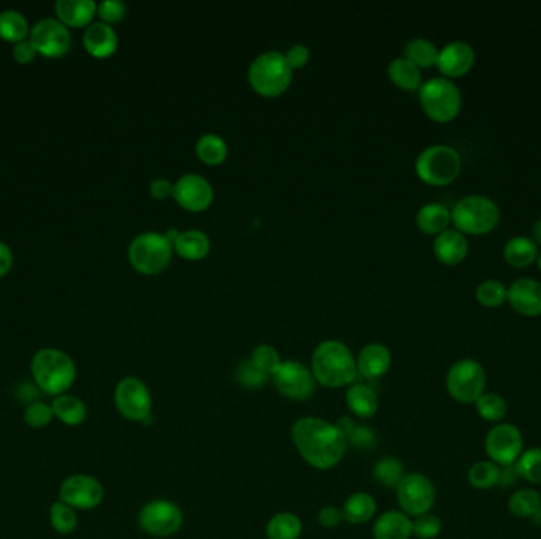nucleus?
Here are the masks:
<instances>
[{
    "instance_id": "ddd939ff",
    "label": "nucleus",
    "mask_w": 541,
    "mask_h": 539,
    "mask_svg": "<svg viewBox=\"0 0 541 539\" xmlns=\"http://www.w3.org/2000/svg\"><path fill=\"white\" fill-rule=\"evenodd\" d=\"M104 486L91 474H72L62 481L59 500L73 509H94L104 500Z\"/></svg>"
},
{
    "instance_id": "f257e3e1",
    "label": "nucleus",
    "mask_w": 541,
    "mask_h": 539,
    "mask_svg": "<svg viewBox=\"0 0 541 539\" xmlns=\"http://www.w3.org/2000/svg\"><path fill=\"white\" fill-rule=\"evenodd\" d=\"M292 438L302 459L320 470L338 465L346 454V436L338 426L319 418L298 419L292 429Z\"/></svg>"
},
{
    "instance_id": "37998d69",
    "label": "nucleus",
    "mask_w": 541,
    "mask_h": 539,
    "mask_svg": "<svg viewBox=\"0 0 541 539\" xmlns=\"http://www.w3.org/2000/svg\"><path fill=\"white\" fill-rule=\"evenodd\" d=\"M507 294H509V288L503 285L500 280H482V283L476 286V299L482 302V306H500L507 299Z\"/></svg>"
},
{
    "instance_id": "f8f14e48",
    "label": "nucleus",
    "mask_w": 541,
    "mask_h": 539,
    "mask_svg": "<svg viewBox=\"0 0 541 539\" xmlns=\"http://www.w3.org/2000/svg\"><path fill=\"white\" fill-rule=\"evenodd\" d=\"M396 490L399 505L407 516H423L430 513V509L436 505V488L426 474H405Z\"/></svg>"
},
{
    "instance_id": "39448f33",
    "label": "nucleus",
    "mask_w": 541,
    "mask_h": 539,
    "mask_svg": "<svg viewBox=\"0 0 541 539\" xmlns=\"http://www.w3.org/2000/svg\"><path fill=\"white\" fill-rule=\"evenodd\" d=\"M173 244L165 234L148 231L138 234L129 247V260L138 273L156 275L170 265Z\"/></svg>"
},
{
    "instance_id": "79ce46f5",
    "label": "nucleus",
    "mask_w": 541,
    "mask_h": 539,
    "mask_svg": "<svg viewBox=\"0 0 541 539\" xmlns=\"http://www.w3.org/2000/svg\"><path fill=\"white\" fill-rule=\"evenodd\" d=\"M374 473L382 486L388 489H398L401 481L404 480V465H402V462L394 457H385L377 462V465L374 468Z\"/></svg>"
},
{
    "instance_id": "1a4fd4ad",
    "label": "nucleus",
    "mask_w": 541,
    "mask_h": 539,
    "mask_svg": "<svg viewBox=\"0 0 541 539\" xmlns=\"http://www.w3.org/2000/svg\"><path fill=\"white\" fill-rule=\"evenodd\" d=\"M418 91H419V102L423 110L434 121L446 122L453 117H456L461 110V103H463L461 91L451 79H428Z\"/></svg>"
},
{
    "instance_id": "4c0bfd02",
    "label": "nucleus",
    "mask_w": 541,
    "mask_h": 539,
    "mask_svg": "<svg viewBox=\"0 0 541 539\" xmlns=\"http://www.w3.org/2000/svg\"><path fill=\"white\" fill-rule=\"evenodd\" d=\"M29 33L27 20L16 10H5L0 13V39L20 43Z\"/></svg>"
},
{
    "instance_id": "a211bd4d",
    "label": "nucleus",
    "mask_w": 541,
    "mask_h": 539,
    "mask_svg": "<svg viewBox=\"0 0 541 539\" xmlns=\"http://www.w3.org/2000/svg\"><path fill=\"white\" fill-rule=\"evenodd\" d=\"M475 62V51L465 41H451L438 51L437 67L446 76H461Z\"/></svg>"
},
{
    "instance_id": "c9c22d12",
    "label": "nucleus",
    "mask_w": 541,
    "mask_h": 539,
    "mask_svg": "<svg viewBox=\"0 0 541 539\" xmlns=\"http://www.w3.org/2000/svg\"><path fill=\"white\" fill-rule=\"evenodd\" d=\"M405 58H409L411 64H415L418 68H428V67L437 64L438 49L430 40L413 39L405 45Z\"/></svg>"
},
{
    "instance_id": "4d7b16f0",
    "label": "nucleus",
    "mask_w": 541,
    "mask_h": 539,
    "mask_svg": "<svg viewBox=\"0 0 541 539\" xmlns=\"http://www.w3.org/2000/svg\"><path fill=\"white\" fill-rule=\"evenodd\" d=\"M532 239H534L535 244L541 246V219L535 221L534 227H532Z\"/></svg>"
},
{
    "instance_id": "b1692460",
    "label": "nucleus",
    "mask_w": 541,
    "mask_h": 539,
    "mask_svg": "<svg viewBox=\"0 0 541 539\" xmlns=\"http://www.w3.org/2000/svg\"><path fill=\"white\" fill-rule=\"evenodd\" d=\"M413 526L409 516L401 511H388L374 526L375 539H410Z\"/></svg>"
},
{
    "instance_id": "f03ea898",
    "label": "nucleus",
    "mask_w": 541,
    "mask_h": 539,
    "mask_svg": "<svg viewBox=\"0 0 541 539\" xmlns=\"http://www.w3.org/2000/svg\"><path fill=\"white\" fill-rule=\"evenodd\" d=\"M312 373L327 388H342L358 377L356 359L339 340H325L313 351Z\"/></svg>"
},
{
    "instance_id": "aec40b11",
    "label": "nucleus",
    "mask_w": 541,
    "mask_h": 539,
    "mask_svg": "<svg viewBox=\"0 0 541 539\" xmlns=\"http://www.w3.org/2000/svg\"><path fill=\"white\" fill-rule=\"evenodd\" d=\"M390 365H392V353L385 345H365L356 357L358 375L369 382L383 377L386 372L390 371Z\"/></svg>"
},
{
    "instance_id": "5701e85b",
    "label": "nucleus",
    "mask_w": 541,
    "mask_h": 539,
    "mask_svg": "<svg viewBox=\"0 0 541 539\" xmlns=\"http://www.w3.org/2000/svg\"><path fill=\"white\" fill-rule=\"evenodd\" d=\"M56 13L66 26L85 27L97 13V4L94 0H58Z\"/></svg>"
},
{
    "instance_id": "393cba45",
    "label": "nucleus",
    "mask_w": 541,
    "mask_h": 539,
    "mask_svg": "<svg viewBox=\"0 0 541 539\" xmlns=\"http://www.w3.org/2000/svg\"><path fill=\"white\" fill-rule=\"evenodd\" d=\"M173 250L184 260H203L204 256H208L211 241L208 234L203 233L200 229H185L181 231L176 242L173 244Z\"/></svg>"
},
{
    "instance_id": "dca6fc26",
    "label": "nucleus",
    "mask_w": 541,
    "mask_h": 539,
    "mask_svg": "<svg viewBox=\"0 0 541 539\" xmlns=\"http://www.w3.org/2000/svg\"><path fill=\"white\" fill-rule=\"evenodd\" d=\"M31 41L37 52L46 58H60L70 51L72 35L60 21L45 18L32 27Z\"/></svg>"
},
{
    "instance_id": "58836bf2",
    "label": "nucleus",
    "mask_w": 541,
    "mask_h": 539,
    "mask_svg": "<svg viewBox=\"0 0 541 539\" xmlns=\"http://www.w3.org/2000/svg\"><path fill=\"white\" fill-rule=\"evenodd\" d=\"M301 520L292 513L275 514L266 526L267 539H298L300 538Z\"/></svg>"
},
{
    "instance_id": "bb28decb",
    "label": "nucleus",
    "mask_w": 541,
    "mask_h": 539,
    "mask_svg": "<svg viewBox=\"0 0 541 539\" xmlns=\"http://www.w3.org/2000/svg\"><path fill=\"white\" fill-rule=\"evenodd\" d=\"M451 212L442 202H428L418 211L417 225L421 231L428 234H440L448 229Z\"/></svg>"
},
{
    "instance_id": "864d4df0",
    "label": "nucleus",
    "mask_w": 541,
    "mask_h": 539,
    "mask_svg": "<svg viewBox=\"0 0 541 539\" xmlns=\"http://www.w3.org/2000/svg\"><path fill=\"white\" fill-rule=\"evenodd\" d=\"M342 519H344V516L338 508H323L319 513L320 526H327V528H334V526H339Z\"/></svg>"
},
{
    "instance_id": "7ed1b4c3",
    "label": "nucleus",
    "mask_w": 541,
    "mask_h": 539,
    "mask_svg": "<svg viewBox=\"0 0 541 539\" xmlns=\"http://www.w3.org/2000/svg\"><path fill=\"white\" fill-rule=\"evenodd\" d=\"M33 382L50 396H62L77 380V365L72 357L58 348H41L31 363Z\"/></svg>"
},
{
    "instance_id": "13d9d810",
    "label": "nucleus",
    "mask_w": 541,
    "mask_h": 539,
    "mask_svg": "<svg viewBox=\"0 0 541 539\" xmlns=\"http://www.w3.org/2000/svg\"><path fill=\"white\" fill-rule=\"evenodd\" d=\"M165 238H167V239H168V241L171 242V244H175V242H176L177 238H179V234H181V231H179V229H177V228H170V229H167V231H165Z\"/></svg>"
},
{
    "instance_id": "09e8293b",
    "label": "nucleus",
    "mask_w": 541,
    "mask_h": 539,
    "mask_svg": "<svg viewBox=\"0 0 541 539\" xmlns=\"http://www.w3.org/2000/svg\"><path fill=\"white\" fill-rule=\"evenodd\" d=\"M97 14L106 24H113L124 20L127 7L121 0H104L102 4H98Z\"/></svg>"
},
{
    "instance_id": "c756f323",
    "label": "nucleus",
    "mask_w": 541,
    "mask_h": 539,
    "mask_svg": "<svg viewBox=\"0 0 541 539\" xmlns=\"http://www.w3.org/2000/svg\"><path fill=\"white\" fill-rule=\"evenodd\" d=\"M509 511L518 519H534L541 513V494L536 489L515 490L509 499Z\"/></svg>"
},
{
    "instance_id": "f3484780",
    "label": "nucleus",
    "mask_w": 541,
    "mask_h": 539,
    "mask_svg": "<svg viewBox=\"0 0 541 539\" xmlns=\"http://www.w3.org/2000/svg\"><path fill=\"white\" fill-rule=\"evenodd\" d=\"M173 198L181 208L187 209L190 212H202L214 200V190L206 177L196 173H187L175 183Z\"/></svg>"
},
{
    "instance_id": "2f4dec72",
    "label": "nucleus",
    "mask_w": 541,
    "mask_h": 539,
    "mask_svg": "<svg viewBox=\"0 0 541 539\" xmlns=\"http://www.w3.org/2000/svg\"><path fill=\"white\" fill-rule=\"evenodd\" d=\"M195 152L202 162L215 166L225 162V158L229 156V146L222 137L215 133H206L196 141Z\"/></svg>"
},
{
    "instance_id": "2eb2a0df",
    "label": "nucleus",
    "mask_w": 541,
    "mask_h": 539,
    "mask_svg": "<svg viewBox=\"0 0 541 539\" xmlns=\"http://www.w3.org/2000/svg\"><path fill=\"white\" fill-rule=\"evenodd\" d=\"M275 388L292 400H306L315 391V377L306 365L285 361L273 373Z\"/></svg>"
},
{
    "instance_id": "0eeeda50",
    "label": "nucleus",
    "mask_w": 541,
    "mask_h": 539,
    "mask_svg": "<svg viewBox=\"0 0 541 539\" xmlns=\"http://www.w3.org/2000/svg\"><path fill=\"white\" fill-rule=\"evenodd\" d=\"M461 165V156L455 148L446 144H434L418 156L415 168L424 183L445 185L456 179Z\"/></svg>"
},
{
    "instance_id": "cd10ccee",
    "label": "nucleus",
    "mask_w": 541,
    "mask_h": 539,
    "mask_svg": "<svg viewBox=\"0 0 541 539\" xmlns=\"http://www.w3.org/2000/svg\"><path fill=\"white\" fill-rule=\"evenodd\" d=\"M347 403L359 418H372L378 409L377 392L369 384H353L347 391Z\"/></svg>"
},
{
    "instance_id": "a19ab883",
    "label": "nucleus",
    "mask_w": 541,
    "mask_h": 539,
    "mask_svg": "<svg viewBox=\"0 0 541 539\" xmlns=\"http://www.w3.org/2000/svg\"><path fill=\"white\" fill-rule=\"evenodd\" d=\"M50 522L56 532L60 535H70L78 526L77 509L68 507L64 501H54L50 509Z\"/></svg>"
},
{
    "instance_id": "bf43d9fd",
    "label": "nucleus",
    "mask_w": 541,
    "mask_h": 539,
    "mask_svg": "<svg viewBox=\"0 0 541 539\" xmlns=\"http://www.w3.org/2000/svg\"><path fill=\"white\" fill-rule=\"evenodd\" d=\"M538 266H540L541 269V252L538 254Z\"/></svg>"
},
{
    "instance_id": "20e7f679",
    "label": "nucleus",
    "mask_w": 541,
    "mask_h": 539,
    "mask_svg": "<svg viewBox=\"0 0 541 539\" xmlns=\"http://www.w3.org/2000/svg\"><path fill=\"white\" fill-rule=\"evenodd\" d=\"M293 70L288 66L285 54L266 51L254 58L248 68V83L263 97H277L292 85Z\"/></svg>"
},
{
    "instance_id": "473e14b6",
    "label": "nucleus",
    "mask_w": 541,
    "mask_h": 539,
    "mask_svg": "<svg viewBox=\"0 0 541 539\" xmlns=\"http://www.w3.org/2000/svg\"><path fill=\"white\" fill-rule=\"evenodd\" d=\"M502 467L491 461H478L469 468L467 480L472 488L476 490H491L497 488L500 482Z\"/></svg>"
},
{
    "instance_id": "6ab92c4d",
    "label": "nucleus",
    "mask_w": 541,
    "mask_h": 539,
    "mask_svg": "<svg viewBox=\"0 0 541 539\" xmlns=\"http://www.w3.org/2000/svg\"><path fill=\"white\" fill-rule=\"evenodd\" d=\"M507 298L509 299L511 306L522 315H538L541 313V282L530 277L515 280L509 285Z\"/></svg>"
},
{
    "instance_id": "de8ad7c7",
    "label": "nucleus",
    "mask_w": 541,
    "mask_h": 539,
    "mask_svg": "<svg viewBox=\"0 0 541 539\" xmlns=\"http://www.w3.org/2000/svg\"><path fill=\"white\" fill-rule=\"evenodd\" d=\"M236 375H238L239 383L248 388V390H258L263 384L266 383V373L261 372L252 361L241 363L238 367Z\"/></svg>"
},
{
    "instance_id": "6e6d98bb",
    "label": "nucleus",
    "mask_w": 541,
    "mask_h": 539,
    "mask_svg": "<svg viewBox=\"0 0 541 539\" xmlns=\"http://www.w3.org/2000/svg\"><path fill=\"white\" fill-rule=\"evenodd\" d=\"M519 480L518 472H516L515 465H509V467H502V473H500V482L499 486L502 488H511L516 481Z\"/></svg>"
},
{
    "instance_id": "8fccbe9b",
    "label": "nucleus",
    "mask_w": 541,
    "mask_h": 539,
    "mask_svg": "<svg viewBox=\"0 0 541 539\" xmlns=\"http://www.w3.org/2000/svg\"><path fill=\"white\" fill-rule=\"evenodd\" d=\"M285 58H287L288 66L292 70H300L302 67L307 66V62L311 58V51L307 46L294 45L285 52Z\"/></svg>"
},
{
    "instance_id": "423d86ee",
    "label": "nucleus",
    "mask_w": 541,
    "mask_h": 539,
    "mask_svg": "<svg viewBox=\"0 0 541 539\" xmlns=\"http://www.w3.org/2000/svg\"><path fill=\"white\" fill-rule=\"evenodd\" d=\"M500 219V209L494 200L484 195H467L455 204L451 220L459 231L488 233Z\"/></svg>"
},
{
    "instance_id": "3c124183",
    "label": "nucleus",
    "mask_w": 541,
    "mask_h": 539,
    "mask_svg": "<svg viewBox=\"0 0 541 539\" xmlns=\"http://www.w3.org/2000/svg\"><path fill=\"white\" fill-rule=\"evenodd\" d=\"M35 54H37V49H35V46H33L31 40H24V41H20V43H16V46H14V60H16L18 64H23V66H26L29 62H32Z\"/></svg>"
},
{
    "instance_id": "412c9836",
    "label": "nucleus",
    "mask_w": 541,
    "mask_h": 539,
    "mask_svg": "<svg viewBox=\"0 0 541 539\" xmlns=\"http://www.w3.org/2000/svg\"><path fill=\"white\" fill-rule=\"evenodd\" d=\"M83 45L94 58H110L118 49V33L106 22H94L85 31Z\"/></svg>"
},
{
    "instance_id": "6e6552de",
    "label": "nucleus",
    "mask_w": 541,
    "mask_h": 539,
    "mask_svg": "<svg viewBox=\"0 0 541 539\" xmlns=\"http://www.w3.org/2000/svg\"><path fill=\"white\" fill-rule=\"evenodd\" d=\"M488 375L475 359H459L446 373V390L453 400L473 405L486 392Z\"/></svg>"
},
{
    "instance_id": "72a5a7b5",
    "label": "nucleus",
    "mask_w": 541,
    "mask_h": 539,
    "mask_svg": "<svg viewBox=\"0 0 541 539\" xmlns=\"http://www.w3.org/2000/svg\"><path fill=\"white\" fill-rule=\"evenodd\" d=\"M375 509H377V505H375L374 497L365 492H358L347 500L346 507L342 509V516L350 524L358 526V524L369 522L372 516L375 514Z\"/></svg>"
},
{
    "instance_id": "a18cd8bd",
    "label": "nucleus",
    "mask_w": 541,
    "mask_h": 539,
    "mask_svg": "<svg viewBox=\"0 0 541 539\" xmlns=\"http://www.w3.org/2000/svg\"><path fill=\"white\" fill-rule=\"evenodd\" d=\"M54 419L51 405L45 402H33L24 411V423L32 429H43L48 427Z\"/></svg>"
},
{
    "instance_id": "9d476101",
    "label": "nucleus",
    "mask_w": 541,
    "mask_h": 539,
    "mask_svg": "<svg viewBox=\"0 0 541 539\" xmlns=\"http://www.w3.org/2000/svg\"><path fill=\"white\" fill-rule=\"evenodd\" d=\"M484 449L488 461L499 467H509L515 465L524 453V436L513 424H494L484 438Z\"/></svg>"
},
{
    "instance_id": "9b49d317",
    "label": "nucleus",
    "mask_w": 541,
    "mask_h": 539,
    "mask_svg": "<svg viewBox=\"0 0 541 539\" xmlns=\"http://www.w3.org/2000/svg\"><path fill=\"white\" fill-rule=\"evenodd\" d=\"M114 403L119 413L131 419L148 423L149 421L152 399L148 386L137 377H125L119 382L114 391Z\"/></svg>"
},
{
    "instance_id": "a878e982",
    "label": "nucleus",
    "mask_w": 541,
    "mask_h": 539,
    "mask_svg": "<svg viewBox=\"0 0 541 539\" xmlns=\"http://www.w3.org/2000/svg\"><path fill=\"white\" fill-rule=\"evenodd\" d=\"M51 409L54 418L68 427L81 426L87 418V407L77 396H68V394L58 396L52 400Z\"/></svg>"
},
{
    "instance_id": "4be33fe9",
    "label": "nucleus",
    "mask_w": 541,
    "mask_h": 539,
    "mask_svg": "<svg viewBox=\"0 0 541 539\" xmlns=\"http://www.w3.org/2000/svg\"><path fill=\"white\" fill-rule=\"evenodd\" d=\"M469 250V242L465 239L463 231L448 228L442 233L437 234L434 241V252L442 263L446 265H456L463 261Z\"/></svg>"
},
{
    "instance_id": "e433bc0d",
    "label": "nucleus",
    "mask_w": 541,
    "mask_h": 539,
    "mask_svg": "<svg viewBox=\"0 0 541 539\" xmlns=\"http://www.w3.org/2000/svg\"><path fill=\"white\" fill-rule=\"evenodd\" d=\"M515 467L521 480L532 486H541V446L524 449Z\"/></svg>"
},
{
    "instance_id": "5fc2aeb1",
    "label": "nucleus",
    "mask_w": 541,
    "mask_h": 539,
    "mask_svg": "<svg viewBox=\"0 0 541 539\" xmlns=\"http://www.w3.org/2000/svg\"><path fill=\"white\" fill-rule=\"evenodd\" d=\"M12 266H14V254L7 244L0 242V277H4Z\"/></svg>"
},
{
    "instance_id": "49530a36",
    "label": "nucleus",
    "mask_w": 541,
    "mask_h": 539,
    "mask_svg": "<svg viewBox=\"0 0 541 539\" xmlns=\"http://www.w3.org/2000/svg\"><path fill=\"white\" fill-rule=\"evenodd\" d=\"M411 526H413V535H417L419 539L437 538L442 532V520L432 513L418 516L415 520H411Z\"/></svg>"
},
{
    "instance_id": "ea45409f",
    "label": "nucleus",
    "mask_w": 541,
    "mask_h": 539,
    "mask_svg": "<svg viewBox=\"0 0 541 539\" xmlns=\"http://www.w3.org/2000/svg\"><path fill=\"white\" fill-rule=\"evenodd\" d=\"M338 429L346 436L347 442L352 443L356 449H372L377 443L374 430L365 426H356L350 418H340Z\"/></svg>"
},
{
    "instance_id": "7c9ffc66",
    "label": "nucleus",
    "mask_w": 541,
    "mask_h": 539,
    "mask_svg": "<svg viewBox=\"0 0 541 539\" xmlns=\"http://www.w3.org/2000/svg\"><path fill=\"white\" fill-rule=\"evenodd\" d=\"M503 255L513 266H527L538 256V247L527 236H515L505 244Z\"/></svg>"
},
{
    "instance_id": "c03bdc74",
    "label": "nucleus",
    "mask_w": 541,
    "mask_h": 539,
    "mask_svg": "<svg viewBox=\"0 0 541 539\" xmlns=\"http://www.w3.org/2000/svg\"><path fill=\"white\" fill-rule=\"evenodd\" d=\"M250 361H252L261 372H265L266 375H269V373L273 375V373L279 369V365L282 364L281 355H279L275 346H271V345H260V346H257L254 353H252Z\"/></svg>"
},
{
    "instance_id": "f704fd0d",
    "label": "nucleus",
    "mask_w": 541,
    "mask_h": 539,
    "mask_svg": "<svg viewBox=\"0 0 541 539\" xmlns=\"http://www.w3.org/2000/svg\"><path fill=\"white\" fill-rule=\"evenodd\" d=\"M476 413L482 421L491 424L503 423L509 413V403L497 392H484L475 403Z\"/></svg>"
},
{
    "instance_id": "4468645a",
    "label": "nucleus",
    "mask_w": 541,
    "mask_h": 539,
    "mask_svg": "<svg viewBox=\"0 0 541 539\" xmlns=\"http://www.w3.org/2000/svg\"><path fill=\"white\" fill-rule=\"evenodd\" d=\"M138 522L141 530L152 536H171L183 526L181 509L167 500H154L140 511Z\"/></svg>"
},
{
    "instance_id": "603ef678",
    "label": "nucleus",
    "mask_w": 541,
    "mask_h": 539,
    "mask_svg": "<svg viewBox=\"0 0 541 539\" xmlns=\"http://www.w3.org/2000/svg\"><path fill=\"white\" fill-rule=\"evenodd\" d=\"M175 193V184H171L168 179L157 177L150 183V195L156 200H167Z\"/></svg>"
},
{
    "instance_id": "c85d7f7f",
    "label": "nucleus",
    "mask_w": 541,
    "mask_h": 539,
    "mask_svg": "<svg viewBox=\"0 0 541 539\" xmlns=\"http://www.w3.org/2000/svg\"><path fill=\"white\" fill-rule=\"evenodd\" d=\"M388 76L404 91H417L423 85L419 68L405 58H392L388 66Z\"/></svg>"
}]
</instances>
